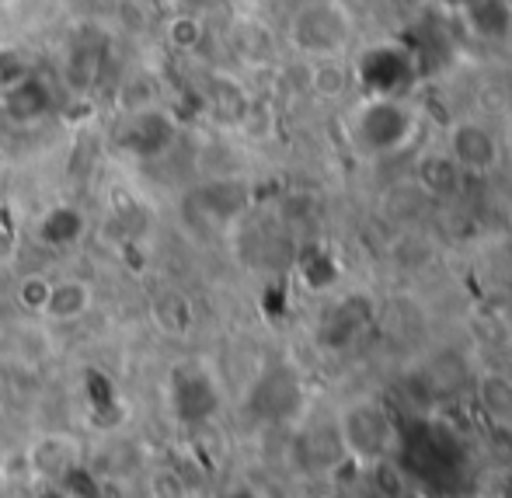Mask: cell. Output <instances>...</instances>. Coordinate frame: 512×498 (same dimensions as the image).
<instances>
[{"mask_svg":"<svg viewBox=\"0 0 512 498\" xmlns=\"http://www.w3.org/2000/svg\"><path fill=\"white\" fill-rule=\"evenodd\" d=\"M49 290H53V283H49L46 276H28L25 283L18 286L21 307L32 310V314H42V310H46V300H49Z\"/></svg>","mask_w":512,"mask_h":498,"instance_id":"5","label":"cell"},{"mask_svg":"<svg viewBox=\"0 0 512 498\" xmlns=\"http://www.w3.org/2000/svg\"><path fill=\"white\" fill-rule=\"evenodd\" d=\"M39 498H67V495H63L60 488H53V485H49V488H42V495H39Z\"/></svg>","mask_w":512,"mask_h":498,"instance_id":"8","label":"cell"},{"mask_svg":"<svg viewBox=\"0 0 512 498\" xmlns=\"http://www.w3.org/2000/svg\"><path fill=\"white\" fill-rule=\"evenodd\" d=\"M14 255H18V244H14V237L7 230H0V269H7L14 262Z\"/></svg>","mask_w":512,"mask_h":498,"instance_id":"7","label":"cell"},{"mask_svg":"<svg viewBox=\"0 0 512 498\" xmlns=\"http://www.w3.org/2000/svg\"><path fill=\"white\" fill-rule=\"evenodd\" d=\"M446 154L460 171H492L499 164V140L478 119H464L446 136Z\"/></svg>","mask_w":512,"mask_h":498,"instance_id":"2","label":"cell"},{"mask_svg":"<svg viewBox=\"0 0 512 498\" xmlns=\"http://www.w3.org/2000/svg\"><path fill=\"white\" fill-rule=\"evenodd\" d=\"M293 46L300 53L314 56V60H328V56H342L352 42V18L338 4L324 0V4H307L304 11L293 18Z\"/></svg>","mask_w":512,"mask_h":498,"instance_id":"1","label":"cell"},{"mask_svg":"<svg viewBox=\"0 0 512 498\" xmlns=\"http://www.w3.org/2000/svg\"><path fill=\"white\" fill-rule=\"evenodd\" d=\"M310 88L317 98H342L349 88V77H345L342 56H328V60H314L310 70Z\"/></svg>","mask_w":512,"mask_h":498,"instance_id":"4","label":"cell"},{"mask_svg":"<svg viewBox=\"0 0 512 498\" xmlns=\"http://www.w3.org/2000/svg\"><path fill=\"white\" fill-rule=\"evenodd\" d=\"M168 39L175 42L178 49H196L199 39H203V25L196 18H175L168 25Z\"/></svg>","mask_w":512,"mask_h":498,"instance_id":"6","label":"cell"},{"mask_svg":"<svg viewBox=\"0 0 512 498\" xmlns=\"http://www.w3.org/2000/svg\"><path fill=\"white\" fill-rule=\"evenodd\" d=\"M234 498H251V495H234Z\"/></svg>","mask_w":512,"mask_h":498,"instance_id":"9","label":"cell"},{"mask_svg":"<svg viewBox=\"0 0 512 498\" xmlns=\"http://www.w3.org/2000/svg\"><path fill=\"white\" fill-rule=\"evenodd\" d=\"M88 307H91V286L81 283V279H63V283H53L42 314L53 317V321H77L81 314H88Z\"/></svg>","mask_w":512,"mask_h":498,"instance_id":"3","label":"cell"}]
</instances>
